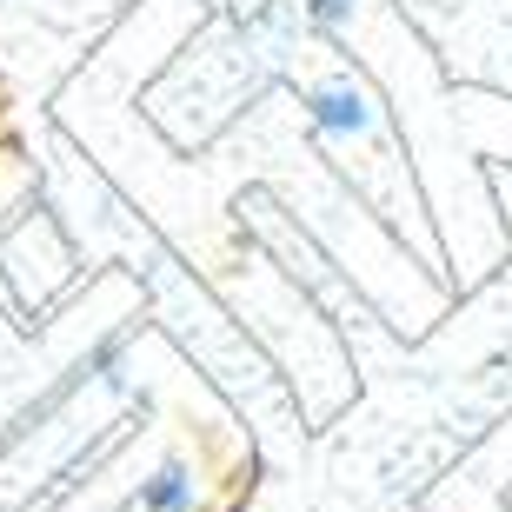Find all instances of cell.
Returning a JSON list of instances; mask_svg holds the SVG:
<instances>
[{"mask_svg":"<svg viewBox=\"0 0 512 512\" xmlns=\"http://www.w3.org/2000/svg\"><path fill=\"white\" fill-rule=\"evenodd\" d=\"M313 120H320V127H333V133H340V127H366V107H360V94H346V87H340V94H320Z\"/></svg>","mask_w":512,"mask_h":512,"instance_id":"6da1fadb","label":"cell"},{"mask_svg":"<svg viewBox=\"0 0 512 512\" xmlns=\"http://www.w3.org/2000/svg\"><path fill=\"white\" fill-rule=\"evenodd\" d=\"M147 506L153 512H187V479H180V473H160V479H153V493H147Z\"/></svg>","mask_w":512,"mask_h":512,"instance_id":"7a4b0ae2","label":"cell"},{"mask_svg":"<svg viewBox=\"0 0 512 512\" xmlns=\"http://www.w3.org/2000/svg\"><path fill=\"white\" fill-rule=\"evenodd\" d=\"M313 14H320V20H340V14H346V0H313Z\"/></svg>","mask_w":512,"mask_h":512,"instance_id":"3957f363","label":"cell"}]
</instances>
